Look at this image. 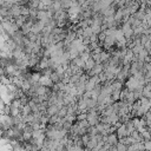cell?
<instances>
[{"label": "cell", "instance_id": "cell-1", "mask_svg": "<svg viewBox=\"0 0 151 151\" xmlns=\"http://www.w3.org/2000/svg\"><path fill=\"white\" fill-rule=\"evenodd\" d=\"M116 133H117V136H118V138H119V139H123V138L128 137V136H129V133H128L126 124H122V125H120V126L117 129Z\"/></svg>", "mask_w": 151, "mask_h": 151}, {"label": "cell", "instance_id": "cell-2", "mask_svg": "<svg viewBox=\"0 0 151 151\" xmlns=\"http://www.w3.org/2000/svg\"><path fill=\"white\" fill-rule=\"evenodd\" d=\"M21 11H22V6L20 5H13L10 10V15L13 18H18L21 15Z\"/></svg>", "mask_w": 151, "mask_h": 151}, {"label": "cell", "instance_id": "cell-3", "mask_svg": "<svg viewBox=\"0 0 151 151\" xmlns=\"http://www.w3.org/2000/svg\"><path fill=\"white\" fill-rule=\"evenodd\" d=\"M39 84L41 86H46V87H53V85H54L53 80L48 76H41V78L39 80Z\"/></svg>", "mask_w": 151, "mask_h": 151}, {"label": "cell", "instance_id": "cell-4", "mask_svg": "<svg viewBox=\"0 0 151 151\" xmlns=\"http://www.w3.org/2000/svg\"><path fill=\"white\" fill-rule=\"evenodd\" d=\"M102 72H104V65L103 64H96V66L88 72L90 77H93V76H98Z\"/></svg>", "mask_w": 151, "mask_h": 151}, {"label": "cell", "instance_id": "cell-5", "mask_svg": "<svg viewBox=\"0 0 151 151\" xmlns=\"http://www.w3.org/2000/svg\"><path fill=\"white\" fill-rule=\"evenodd\" d=\"M118 139H119V138H118L117 133H110V135L106 136V143H109V144L112 145V146H116V145H117Z\"/></svg>", "mask_w": 151, "mask_h": 151}, {"label": "cell", "instance_id": "cell-6", "mask_svg": "<svg viewBox=\"0 0 151 151\" xmlns=\"http://www.w3.org/2000/svg\"><path fill=\"white\" fill-rule=\"evenodd\" d=\"M95 66H96V62H95V59H93V58L91 57V58H90V59L87 60V62L85 63V67H84V71L88 73V72L91 71V70H92V69H93Z\"/></svg>", "mask_w": 151, "mask_h": 151}, {"label": "cell", "instance_id": "cell-7", "mask_svg": "<svg viewBox=\"0 0 151 151\" xmlns=\"http://www.w3.org/2000/svg\"><path fill=\"white\" fill-rule=\"evenodd\" d=\"M59 110H60V109H59L57 105H50V106L47 107V110H46V114H47L48 117H52V116H54V114H58Z\"/></svg>", "mask_w": 151, "mask_h": 151}, {"label": "cell", "instance_id": "cell-8", "mask_svg": "<svg viewBox=\"0 0 151 151\" xmlns=\"http://www.w3.org/2000/svg\"><path fill=\"white\" fill-rule=\"evenodd\" d=\"M111 86H112L113 90H123V81H120V80L116 79V80L112 81Z\"/></svg>", "mask_w": 151, "mask_h": 151}, {"label": "cell", "instance_id": "cell-9", "mask_svg": "<svg viewBox=\"0 0 151 151\" xmlns=\"http://www.w3.org/2000/svg\"><path fill=\"white\" fill-rule=\"evenodd\" d=\"M120 92H122V90H113V92L111 95V98H112L113 102L120 100Z\"/></svg>", "mask_w": 151, "mask_h": 151}, {"label": "cell", "instance_id": "cell-10", "mask_svg": "<svg viewBox=\"0 0 151 151\" xmlns=\"http://www.w3.org/2000/svg\"><path fill=\"white\" fill-rule=\"evenodd\" d=\"M131 137H132L133 139H136L137 142H144V139H143V137H142V133H140V132H138L137 130H135V131L132 132Z\"/></svg>", "mask_w": 151, "mask_h": 151}, {"label": "cell", "instance_id": "cell-11", "mask_svg": "<svg viewBox=\"0 0 151 151\" xmlns=\"http://www.w3.org/2000/svg\"><path fill=\"white\" fill-rule=\"evenodd\" d=\"M116 147H117V150L118 151H128V145H125L124 143H122V142H118L117 143V145H116Z\"/></svg>", "mask_w": 151, "mask_h": 151}, {"label": "cell", "instance_id": "cell-12", "mask_svg": "<svg viewBox=\"0 0 151 151\" xmlns=\"http://www.w3.org/2000/svg\"><path fill=\"white\" fill-rule=\"evenodd\" d=\"M144 48H145V47H144V45H142V44H140V45H136V46L132 48V51H133V53H135L136 55H138V54H139Z\"/></svg>", "mask_w": 151, "mask_h": 151}, {"label": "cell", "instance_id": "cell-13", "mask_svg": "<svg viewBox=\"0 0 151 151\" xmlns=\"http://www.w3.org/2000/svg\"><path fill=\"white\" fill-rule=\"evenodd\" d=\"M58 114H59V117H62V118L66 117V116H67V106H66V105H65V106H63L62 109L59 110Z\"/></svg>", "mask_w": 151, "mask_h": 151}, {"label": "cell", "instance_id": "cell-14", "mask_svg": "<svg viewBox=\"0 0 151 151\" xmlns=\"http://www.w3.org/2000/svg\"><path fill=\"white\" fill-rule=\"evenodd\" d=\"M142 137L144 140H151V133H150V130L146 129L144 132H142Z\"/></svg>", "mask_w": 151, "mask_h": 151}, {"label": "cell", "instance_id": "cell-15", "mask_svg": "<svg viewBox=\"0 0 151 151\" xmlns=\"http://www.w3.org/2000/svg\"><path fill=\"white\" fill-rule=\"evenodd\" d=\"M87 119V113L86 112H80L77 114V122H81V120Z\"/></svg>", "mask_w": 151, "mask_h": 151}, {"label": "cell", "instance_id": "cell-16", "mask_svg": "<svg viewBox=\"0 0 151 151\" xmlns=\"http://www.w3.org/2000/svg\"><path fill=\"white\" fill-rule=\"evenodd\" d=\"M145 151H151V140H144Z\"/></svg>", "mask_w": 151, "mask_h": 151}, {"label": "cell", "instance_id": "cell-17", "mask_svg": "<svg viewBox=\"0 0 151 151\" xmlns=\"http://www.w3.org/2000/svg\"><path fill=\"white\" fill-rule=\"evenodd\" d=\"M63 151H69V150H67V149H64V150H63Z\"/></svg>", "mask_w": 151, "mask_h": 151}]
</instances>
